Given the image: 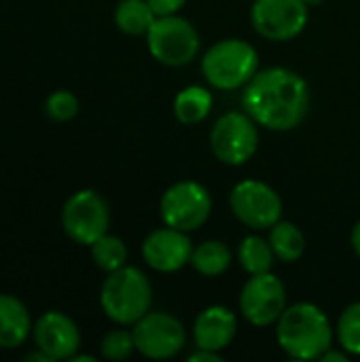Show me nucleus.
<instances>
[{
    "mask_svg": "<svg viewBox=\"0 0 360 362\" xmlns=\"http://www.w3.org/2000/svg\"><path fill=\"white\" fill-rule=\"evenodd\" d=\"M242 108L257 125L272 132H289L308 117L310 87L295 70L282 66L265 68L242 87Z\"/></svg>",
    "mask_w": 360,
    "mask_h": 362,
    "instance_id": "obj_1",
    "label": "nucleus"
},
{
    "mask_svg": "<svg viewBox=\"0 0 360 362\" xmlns=\"http://www.w3.org/2000/svg\"><path fill=\"white\" fill-rule=\"evenodd\" d=\"M278 346L297 361H320L333 348V327L327 314L314 303L286 305L276 322Z\"/></svg>",
    "mask_w": 360,
    "mask_h": 362,
    "instance_id": "obj_2",
    "label": "nucleus"
},
{
    "mask_svg": "<svg viewBox=\"0 0 360 362\" xmlns=\"http://www.w3.org/2000/svg\"><path fill=\"white\" fill-rule=\"evenodd\" d=\"M153 288L149 278L132 265H123L110 272L100 291V305L106 318L121 327L136 325L144 314L151 312Z\"/></svg>",
    "mask_w": 360,
    "mask_h": 362,
    "instance_id": "obj_3",
    "label": "nucleus"
},
{
    "mask_svg": "<svg viewBox=\"0 0 360 362\" xmlns=\"http://www.w3.org/2000/svg\"><path fill=\"white\" fill-rule=\"evenodd\" d=\"M202 72L214 89H242L259 72V53L246 40L225 38L204 53Z\"/></svg>",
    "mask_w": 360,
    "mask_h": 362,
    "instance_id": "obj_4",
    "label": "nucleus"
},
{
    "mask_svg": "<svg viewBox=\"0 0 360 362\" xmlns=\"http://www.w3.org/2000/svg\"><path fill=\"white\" fill-rule=\"evenodd\" d=\"M146 47L159 64L178 68L199 53V34L185 17L159 15L146 32Z\"/></svg>",
    "mask_w": 360,
    "mask_h": 362,
    "instance_id": "obj_5",
    "label": "nucleus"
},
{
    "mask_svg": "<svg viewBox=\"0 0 360 362\" xmlns=\"http://www.w3.org/2000/svg\"><path fill=\"white\" fill-rule=\"evenodd\" d=\"M210 146L221 163L244 165L259 148L257 123L244 110H229L214 123L210 132Z\"/></svg>",
    "mask_w": 360,
    "mask_h": 362,
    "instance_id": "obj_6",
    "label": "nucleus"
},
{
    "mask_svg": "<svg viewBox=\"0 0 360 362\" xmlns=\"http://www.w3.org/2000/svg\"><path fill=\"white\" fill-rule=\"evenodd\" d=\"M212 212V197L208 189L195 180H178L166 189L159 202V214L163 225L195 231L199 229Z\"/></svg>",
    "mask_w": 360,
    "mask_h": 362,
    "instance_id": "obj_7",
    "label": "nucleus"
},
{
    "mask_svg": "<svg viewBox=\"0 0 360 362\" xmlns=\"http://www.w3.org/2000/svg\"><path fill=\"white\" fill-rule=\"evenodd\" d=\"M110 212L104 197L91 189L76 191L68 197L62 210V227L66 235L81 246H91L108 233Z\"/></svg>",
    "mask_w": 360,
    "mask_h": 362,
    "instance_id": "obj_8",
    "label": "nucleus"
},
{
    "mask_svg": "<svg viewBox=\"0 0 360 362\" xmlns=\"http://www.w3.org/2000/svg\"><path fill=\"white\" fill-rule=\"evenodd\" d=\"M229 206L233 216L250 229H272L282 218V199L276 189L252 178L231 189Z\"/></svg>",
    "mask_w": 360,
    "mask_h": 362,
    "instance_id": "obj_9",
    "label": "nucleus"
},
{
    "mask_svg": "<svg viewBox=\"0 0 360 362\" xmlns=\"http://www.w3.org/2000/svg\"><path fill=\"white\" fill-rule=\"evenodd\" d=\"M136 350L151 361L174 358L187 344V331L178 318L166 312H149L132 325Z\"/></svg>",
    "mask_w": 360,
    "mask_h": 362,
    "instance_id": "obj_10",
    "label": "nucleus"
},
{
    "mask_svg": "<svg viewBox=\"0 0 360 362\" xmlns=\"http://www.w3.org/2000/svg\"><path fill=\"white\" fill-rule=\"evenodd\" d=\"M310 13L303 0H255L250 23L267 40L284 42L299 36L308 25Z\"/></svg>",
    "mask_w": 360,
    "mask_h": 362,
    "instance_id": "obj_11",
    "label": "nucleus"
},
{
    "mask_svg": "<svg viewBox=\"0 0 360 362\" xmlns=\"http://www.w3.org/2000/svg\"><path fill=\"white\" fill-rule=\"evenodd\" d=\"M286 310V288L282 280L267 272L250 276L240 293V312L255 327H269L278 322Z\"/></svg>",
    "mask_w": 360,
    "mask_h": 362,
    "instance_id": "obj_12",
    "label": "nucleus"
},
{
    "mask_svg": "<svg viewBox=\"0 0 360 362\" xmlns=\"http://www.w3.org/2000/svg\"><path fill=\"white\" fill-rule=\"evenodd\" d=\"M193 242L187 231L161 227L146 235L142 242V257L146 265L159 274H174L191 263Z\"/></svg>",
    "mask_w": 360,
    "mask_h": 362,
    "instance_id": "obj_13",
    "label": "nucleus"
},
{
    "mask_svg": "<svg viewBox=\"0 0 360 362\" xmlns=\"http://www.w3.org/2000/svg\"><path fill=\"white\" fill-rule=\"evenodd\" d=\"M36 348L53 361H70L81 348V333L74 320L62 312L42 314L32 329Z\"/></svg>",
    "mask_w": 360,
    "mask_h": 362,
    "instance_id": "obj_14",
    "label": "nucleus"
},
{
    "mask_svg": "<svg viewBox=\"0 0 360 362\" xmlns=\"http://www.w3.org/2000/svg\"><path fill=\"white\" fill-rule=\"evenodd\" d=\"M238 333V318L231 310L223 305L206 308L193 325V341L195 348L223 352Z\"/></svg>",
    "mask_w": 360,
    "mask_h": 362,
    "instance_id": "obj_15",
    "label": "nucleus"
},
{
    "mask_svg": "<svg viewBox=\"0 0 360 362\" xmlns=\"http://www.w3.org/2000/svg\"><path fill=\"white\" fill-rule=\"evenodd\" d=\"M32 318L21 299L0 293V348L15 350L32 333Z\"/></svg>",
    "mask_w": 360,
    "mask_h": 362,
    "instance_id": "obj_16",
    "label": "nucleus"
},
{
    "mask_svg": "<svg viewBox=\"0 0 360 362\" xmlns=\"http://www.w3.org/2000/svg\"><path fill=\"white\" fill-rule=\"evenodd\" d=\"M212 93L202 85H189L174 98V117L182 125L202 123L212 110Z\"/></svg>",
    "mask_w": 360,
    "mask_h": 362,
    "instance_id": "obj_17",
    "label": "nucleus"
},
{
    "mask_svg": "<svg viewBox=\"0 0 360 362\" xmlns=\"http://www.w3.org/2000/svg\"><path fill=\"white\" fill-rule=\"evenodd\" d=\"M269 244L274 248V255L282 263H295L306 252V235L303 231L289 221H278L269 229Z\"/></svg>",
    "mask_w": 360,
    "mask_h": 362,
    "instance_id": "obj_18",
    "label": "nucleus"
},
{
    "mask_svg": "<svg viewBox=\"0 0 360 362\" xmlns=\"http://www.w3.org/2000/svg\"><path fill=\"white\" fill-rule=\"evenodd\" d=\"M229 265H231V250L219 240H208L195 246L191 252V267L206 278H216L225 274Z\"/></svg>",
    "mask_w": 360,
    "mask_h": 362,
    "instance_id": "obj_19",
    "label": "nucleus"
},
{
    "mask_svg": "<svg viewBox=\"0 0 360 362\" xmlns=\"http://www.w3.org/2000/svg\"><path fill=\"white\" fill-rule=\"evenodd\" d=\"M155 11L146 0H121L115 8V23L129 36H146L155 21Z\"/></svg>",
    "mask_w": 360,
    "mask_h": 362,
    "instance_id": "obj_20",
    "label": "nucleus"
},
{
    "mask_svg": "<svg viewBox=\"0 0 360 362\" xmlns=\"http://www.w3.org/2000/svg\"><path fill=\"white\" fill-rule=\"evenodd\" d=\"M238 259L244 272H248L250 276H257V274L272 272L276 255H274L269 240H263L259 235H248L240 242Z\"/></svg>",
    "mask_w": 360,
    "mask_h": 362,
    "instance_id": "obj_21",
    "label": "nucleus"
},
{
    "mask_svg": "<svg viewBox=\"0 0 360 362\" xmlns=\"http://www.w3.org/2000/svg\"><path fill=\"white\" fill-rule=\"evenodd\" d=\"M91 259L93 263L110 274V272H117L125 265L127 261V248H125V242L117 235H110V233H104L100 240H95L91 246Z\"/></svg>",
    "mask_w": 360,
    "mask_h": 362,
    "instance_id": "obj_22",
    "label": "nucleus"
},
{
    "mask_svg": "<svg viewBox=\"0 0 360 362\" xmlns=\"http://www.w3.org/2000/svg\"><path fill=\"white\" fill-rule=\"evenodd\" d=\"M337 339L350 356H360V301L348 305L337 320Z\"/></svg>",
    "mask_w": 360,
    "mask_h": 362,
    "instance_id": "obj_23",
    "label": "nucleus"
},
{
    "mask_svg": "<svg viewBox=\"0 0 360 362\" xmlns=\"http://www.w3.org/2000/svg\"><path fill=\"white\" fill-rule=\"evenodd\" d=\"M102 356L108 361H125L134 354L136 350V341H134V333L127 329H115L108 331L102 339Z\"/></svg>",
    "mask_w": 360,
    "mask_h": 362,
    "instance_id": "obj_24",
    "label": "nucleus"
},
{
    "mask_svg": "<svg viewBox=\"0 0 360 362\" xmlns=\"http://www.w3.org/2000/svg\"><path fill=\"white\" fill-rule=\"evenodd\" d=\"M45 112L53 121H59V123L70 121L79 112V100H76V95L72 91H66V89L53 91L45 102Z\"/></svg>",
    "mask_w": 360,
    "mask_h": 362,
    "instance_id": "obj_25",
    "label": "nucleus"
},
{
    "mask_svg": "<svg viewBox=\"0 0 360 362\" xmlns=\"http://www.w3.org/2000/svg\"><path fill=\"white\" fill-rule=\"evenodd\" d=\"M151 4V8L155 11V15H176L185 4L187 0H146Z\"/></svg>",
    "mask_w": 360,
    "mask_h": 362,
    "instance_id": "obj_26",
    "label": "nucleus"
},
{
    "mask_svg": "<svg viewBox=\"0 0 360 362\" xmlns=\"http://www.w3.org/2000/svg\"><path fill=\"white\" fill-rule=\"evenodd\" d=\"M191 362H219L221 361V352H212V350H202L197 348L193 354H189Z\"/></svg>",
    "mask_w": 360,
    "mask_h": 362,
    "instance_id": "obj_27",
    "label": "nucleus"
},
{
    "mask_svg": "<svg viewBox=\"0 0 360 362\" xmlns=\"http://www.w3.org/2000/svg\"><path fill=\"white\" fill-rule=\"evenodd\" d=\"M348 356H350V354H348L346 350L342 352V350H333V348H329V350H327V352H325V354L320 356V361H323V362H331V361L348 362Z\"/></svg>",
    "mask_w": 360,
    "mask_h": 362,
    "instance_id": "obj_28",
    "label": "nucleus"
},
{
    "mask_svg": "<svg viewBox=\"0 0 360 362\" xmlns=\"http://www.w3.org/2000/svg\"><path fill=\"white\" fill-rule=\"evenodd\" d=\"M23 362H55L49 354H45L42 350H36V352H32V354H25L23 356Z\"/></svg>",
    "mask_w": 360,
    "mask_h": 362,
    "instance_id": "obj_29",
    "label": "nucleus"
},
{
    "mask_svg": "<svg viewBox=\"0 0 360 362\" xmlns=\"http://www.w3.org/2000/svg\"><path fill=\"white\" fill-rule=\"evenodd\" d=\"M350 242H352V248H354V252L360 257V221L354 225V229H352V235H350Z\"/></svg>",
    "mask_w": 360,
    "mask_h": 362,
    "instance_id": "obj_30",
    "label": "nucleus"
},
{
    "mask_svg": "<svg viewBox=\"0 0 360 362\" xmlns=\"http://www.w3.org/2000/svg\"><path fill=\"white\" fill-rule=\"evenodd\" d=\"M70 361L72 362H95V358H93V356H85V354H74Z\"/></svg>",
    "mask_w": 360,
    "mask_h": 362,
    "instance_id": "obj_31",
    "label": "nucleus"
},
{
    "mask_svg": "<svg viewBox=\"0 0 360 362\" xmlns=\"http://www.w3.org/2000/svg\"><path fill=\"white\" fill-rule=\"evenodd\" d=\"M308 6H316V4H320V2H325V0H303Z\"/></svg>",
    "mask_w": 360,
    "mask_h": 362,
    "instance_id": "obj_32",
    "label": "nucleus"
}]
</instances>
